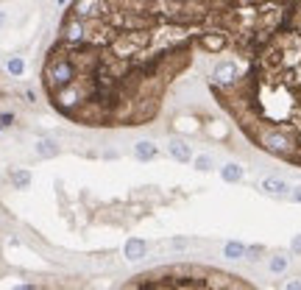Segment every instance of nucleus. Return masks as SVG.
<instances>
[{"instance_id": "obj_16", "label": "nucleus", "mask_w": 301, "mask_h": 290, "mask_svg": "<svg viewBox=\"0 0 301 290\" xmlns=\"http://www.w3.org/2000/svg\"><path fill=\"white\" fill-rule=\"evenodd\" d=\"M293 251H301V234L296 240H293Z\"/></svg>"}, {"instance_id": "obj_18", "label": "nucleus", "mask_w": 301, "mask_h": 290, "mask_svg": "<svg viewBox=\"0 0 301 290\" xmlns=\"http://www.w3.org/2000/svg\"><path fill=\"white\" fill-rule=\"evenodd\" d=\"M287 288H290V290H301V282H290Z\"/></svg>"}, {"instance_id": "obj_6", "label": "nucleus", "mask_w": 301, "mask_h": 290, "mask_svg": "<svg viewBox=\"0 0 301 290\" xmlns=\"http://www.w3.org/2000/svg\"><path fill=\"white\" fill-rule=\"evenodd\" d=\"M262 190L271 193V196H284L290 187H287V181H282V179H265L262 181Z\"/></svg>"}, {"instance_id": "obj_14", "label": "nucleus", "mask_w": 301, "mask_h": 290, "mask_svg": "<svg viewBox=\"0 0 301 290\" xmlns=\"http://www.w3.org/2000/svg\"><path fill=\"white\" fill-rule=\"evenodd\" d=\"M195 168L198 171H209V168H212V159H209V156H195Z\"/></svg>"}, {"instance_id": "obj_19", "label": "nucleus", "mask_w": 301, "mask_h": 290, "mask_svg": "<svg viewBox=\"0 0 301 290\" xmlns=\"http://www.w3.org/2000/svg\"><path fill=\"white\" fill-rule=\"evenodd\" d=\"M3 23H6V14H3V11H0V26H3Z\"/></svg>"}, {"instance_id": "obj_17", "label": "nucleus", "mask_w": 301, "mask_h": 290, "mask_svg": "<svg viewBox=\"0 0 301 290\" xmlns=\"http://www.w3.org/2000/svg\"><path fill=\"white\" fill-rule=\"evenodd\" d=\"M293 201H299V204H301V187L293 190Z\"/></svg>"}, {"instance_id": "obj_5", "label": "nucleus", "mask_w": 301, "mask_h": 290, "mask_svg": "<svg viewBox=\"0 0 301 290\" xmlns=\"http://www.w3.org/2000/svg\"><path fill=\"white\" fill-rule=\"evenodd\" d=\"M134 154H137L139 162H148V159H154L159 151H156L154 143H148V140H142V143H137V148H134Z\"/></svg>"}, {"instance_id": "obj_11", "label": "nucleus", "mask_w": 301, "mask_h": 290, "mask_svg": "<svg viewBox=\"0 0 301 290\" xmlns=\"http://www.w3.org/2000/svg\"><path fill=\"white\" fill-rule=\"evenodd\" d=\"M11 181H14L20 190H26L28 184H31V173H28V171H17L14 176H11Z\"/></svg>"}, {"instance_id": "obj_9", "label": "nucleus", "mask_w": 301, "mask_h": 290, "mask_svg": "<svg viewBox=\"0 0 301 290\" xmlns=\"http://www.w3.org/2000/svg\"><path fill=\"white\" fill-rule=\"evenodd\" d=\"M220 176H223V181H229V184H234V181H240L243 179V168L240 165H226L223 171H220Z\"/></svg>"}, {"instance_id": "obj_10", "label": "nucleus", "mask_w": 301, "mask_h": 290, "mask_svg": "<svg viewBox=\"0 0 301 290\" xmlns=\"http://www.w3.org/2000/svg\"><path fill=\"white\" fill-rule=\"evenodd\" d=\"M223 254L229 257V260H240V257H246V246H243V243H237V240H232V243H226Z\"/></svg>"}, {"instance_id": "obj_15", "label": "nucleus", "mask_w": 301, "mask_h": 290, "mask_svg": "<svg viewBox=\"0 0 301 290\" xmlns=\"http://www.w3.org/2000/svg\"><path fill=\"white\" fill-rule=\"evenodd\" d=\"M11 123H14V117H11V115H0V128L11 126Z\"/></svg>"}, {"instance_id": "obj_7", "label": "nucleus", "mask_w": 301, "mask_h": 290, "mask_svg": "<svg viewBox=\"0 0 301 290\" xmlns=\"http://www.w3.org/2000/svg\"><path fill=\"white\" fill-rule=\"evenodd\" d=\"M201 45H204L207 51H220L226 45V34H204L201 36Z\"/></svg>"}, {"instance_id": "obj_3", "label": "nucleus", "mask_w": 301, "mask_h": 290, "mask_svg": "<svg viewBox=\"0 0 301 290\" xmlns=\"http://www.w3.org/2000/svg\"><path fill=\"white\" fill-rule=\"evenodd\" d=\"M123 251H126V257H129V260H142V257H145V251H148V243H145V240H139V237H131L129 243H126V248H123Z\"/></svg>"}, {"instance_id": "obj_2", "label": "nucleus", "mask_w": 301, "mask_h": 290, "mask_svg": "<svg viewBox=\"0 0 301 290\" xmlns=\"http://www.w3.org/2000/svg\"><path fill=\"white\" fill-rule=\"evenodd\" d=\"M215 84L218 87H232L234 81H237V64H234V61H220V64H218L215 67Z\"/></svg>"}, {"instance_id": "obj_8", "label": "nucleus", "mask_w": 301, "mask_h": 290, "mask_svg": "<svg viewBox=\"0 0 301 290\" xmlns=\"http://www.w3.org/2000/svg\"><path fill=\"white\" fill-rule=\"evenodd\" d=\"M36 154L45 156V159H51V156L59 154V148H56V143H53V140H39V143H36Z\"/></svg>"}, {"instance_id": "obj_4", "label": "nucleus", "mask_w": 301, "mask_h": 290, "mask_svg": "<svg viewBox=\"0 0 301 290\" xmlns=\"http://www.w3.org/2000/svg\"><path fill=\"white\" fill-rule=\"evenodd\" d=\"M170 156H173V159H179V162H190V159H192V151H190L187 143L173 140V143H170Z\"/></svg>"}, {"instance_id": "obj_13", "label": "nucleus", "mask_w": 301, "mask_h": 290, "mask_svg": "<svg viewBox=\"0 0 301 290\" xmlns=\"http://www.w3.org/2000/svg\"><path fill=\"white\" fill-rule=\"evenodd\" d=\"M284 268H287V257H274L271 260V271L274 273H282Z\"/></svg>"}, {"instance_id": "obj_1", "label": "nucleus", "mask_w": 301, "mask_h": 290, "mask_svg": "<svg viewBox=\"0 0 301 290\" xmlns=\"http://www.w3.org/2000/svg\"><path fill=\"white\" fill-rule=\"evenodd\" d=\"M70 14L86 20V23H95V20H104L109 14V3L106 0H76Z\"/></svg>"}, {"instance_id": "obj_12", "label": "nucleus", "mask_w": 301, "mask_h": 290, "mask_svg": "<svg viewBox=\"0 0 301 290\" xmlns=\"http://www.w3.org/2000/svg\"><path fill=\"white\" fill-rule=\"evenodd\" d=\"M23 70H26V61L23 59H11L9 61V73L11 76H23Z\"/></svg>"}, {"instance_id": "obj_20", "label": "nucleus", "mask_w": 301, "mask_h": 290, "mask_svg": "<svg viewBox=\"0 0 301 290\" xmlns=\"http://www.w3.org/2000/svg\"><path fill=\"white\" fill-rule=\"evenodd\" d=\"M64 3H67V0H59V6H64Z\"/></svg>"}]
</instances>
